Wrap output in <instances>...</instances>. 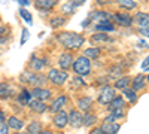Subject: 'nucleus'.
I'll list each match as a JSON object with an SVG mask.
<instances>
[{"label": "nucleus", "instance_id": "nucleus-30", "mask_svg": "<svg viewBox=\"0 0 149 134\" xmlns=\"http://www.w3.org/2000/svg\"><path fill=\"white\" fill-rule=\"evenodd\" d=\"M19 15H21V18H22L24 21L29 24V26H31V24H33V17H31V14H30L29 10H26L24 8H21V9H19Z\"/></svg>", "mask_w": 149, "mask_h": 134}, {"label": "nucleus", "instance_id": "nucleus-27", "mask_svg": "<svg viewBox=\"0 0 149 134\" xmlns=\"http://www.w3.org/2000/svg\"><path fill=\"white\" fill-rule=\"evenodd\" d=\"M98 55H100V49L98 48H88V49H85L84 51V57L85 58H93V60H95V58H98Z\"/></svg>", "mask_w": 149, "mask_h": 134}, {"label": "nucleus", "instance_id": "nucleus-6", "mask_svg": "<svg viewBox=\"0 0 149 134\" xmlns=\"http://www.w3.org/2000/svg\"><path fill=\"white\" fill-rule=\"evenodd\" d=\"M69 124L73 128H81L84 125V115L78 110H72L69 115Z\"/></svg>", "mask_w": 149, "mask_h": 134}, {"label": "nucleus", "instance_id": "nucleus-39", "mask_svg": "<svg viewBox=\"0 0 149 134\" xmlns=\"http://www.w3.org/2000/svg\"><path fill=\"white\" fill-rule=\"evenodd\" d=\"M140 34L143 36V37H149V27L148 28H139Z\"/></svg>", "mask_w": 149, "mask_h": 134}, {"label": "nucleus", "instance_id": "nucleus-25", "mask_svg": "<svg viewBox=\"0 0 149 134\" xmlns=\"http://www.w3.org/2000/svg\"><path fill=\"white\" fill-rule=\"evenodd\" d=\"M12 94H14V88H10V85H8L5 82L0 83V97L2 99H8Z\"/></svg>", "mask_w": 149, "mask_h": 134}, {"label": "nucleus", "instance_id": "nucleus-38", "mask_svg": "<svg viewBox=\"0 0 149 134\" xmlns=\"http://www.w3.org/2000/svg\"><path fill=\"white\" fill-rule=\"evenodd\" d=\"M0 134H9V127L5 122L0 124Z\"/></svg>", "mask_w": 149, "mask_h": 134}, {"label": "nucleus", "instance_id": "nucleus-2", "mask_svg": "<svg viewBox=\"0 0 149 134\" xmlns=\"http://www.w3.org/2000/svg\"><path fill=\"white\" fill-rule=\"evenodd\" d=\"M46 76H43L42 73H33V72H22L19 75V81L24 83L33 85L34 88H40V85H45Z\"/></svg>", "mask_w": 149, "mask_h": 134}, {"label": "nucleus", "instance_id": "nucleus-34", "mask_svg": "<svg viewBox=\"0 0 149 134\" xmlns=\"http://www.w3.org/2000/svg\"><path fill=\"white\" fill-rule=\"evenodd\" d=\"M119 6L124 9H134L136 8V2H131V0H121Z\"/></svg>", "mask_w": 149, "mask_h": 134}, {"label": "nucleus", "instance_id": "nucleus-4", "mask_svg": "<svg viewBox=\"0 0 149 134\" xmlns=\"http://www.w3.org/2000/svg\"><path fill=\"white\" fill-rule=\"evenodd\" d=\"M115 97H116V94H115V88H112V87H109V85H106V87L102 88L100 94H98L97 101L100 103V104H109L112 100L115 99Z\"/></svg>", "mask_w": 149, "mask_h": 134}, {"label": "nucleus", "instance_id": "nucleus-10", "mask_svg": "<svg viewBox=\"0 0 149 134\" xmlns=\"http://www.w3.org/2000/svg\"><path fill=\"white\" fill-rule=\"evenodd\" d=\"M66 101H67V97H66V95H60V97H57V99L54 100V103L49 106V110L54 112V113H58L61 109L64 107Z\"/></svg>", "mask_w": 149, "mask_h": 134}, {"label": "nucleus", "instance_id": "nucleus-35", "mask_svg": "<svg viewBox=\"0 0 149 134\" xmlns=\"http://www.w3.org/2000/svg\"><path fill=\"white\" fill-rule=\"evenodd\" d=\"M122 75V69L119 67V66H113L110 69V78H118V76H121ZM119 79V78H118Z\"/></svg>", "mask_w": 149, "mask_h": 134}, {"label": "nucleus", "instance_id": "nucleus-20", "mask_svg": "<svg viewBox=\"0 0 149 134\" xmlns=\"http://www.w3.org/2000/svg\"><path fill=\"white\" fill-rule=\"evenodd\" d=\"M31 101V94H30V91L29 90H22L19 94H18V103L21 104V106H26V104H29Z\"/></svg>", "mask_w": 149, "mask_h": 134}, {"label": "nucleus", "instance_id": "nucleus-1", "mask_svg": "<svg viewBox=\"0 0 149 134\" xmlns=\"http://www.w3.org/2000/svg\"><path fill=\"white\" fill-rule=\"evenodd\" d=\"M57 40L67 49H79L84 45L85 39L81 34L73 33V31H61L57 34Z\"/></svg>", "mask_w": 149, "mask_h": 134}, {"label": "nucleus", "instance_id": "nucleus-18", "mask_svg": "<svg viewBox=\"0 0 149 134\" xmlns=\"http://www.w3.org/2000/svg\"><path fill=\"white\" fill-rule=\"evenodd\" d=\"M125 116V112L122 110V109H118V110H112L110 115L104 119V122H115V121H119L121 118Z\"/></svg>", "mask_w": 149, "mask_h": 134}, {"label": "nucleus", "instance_id": "nucleus-42", "mask_svg": "<svg viewBox=\"0 0 149 134\" xmlns=\"http://www.w3.org/2000/svg\"><path fill=\"white\" fill-rule=\"evenodd\" d=\"M90 134H106V133H103L102 128H93V130L90 131Z\"/></svg>", "mask_w": 149, "mask_h": 134}, {"label": "nucleus", "instance_id": "nucleus-28", "mask_svg": "<svg viewBox=\"0 0 149 134\" xmlns=\"http://www.w3.org/2000/svg\"><path fill=\"white\" fill-rule=\"evenodd\" d=\"M27 133L29 134H42V125L39 122H31L29 127H27Z\"/></svg>", "mask_w": 149, "mask_h": 134}, {"label": "nucleus", "instance_id": "nucleus-26", "mask_svg": "<svg viewBox=\"0 0 149 134\" xmlns=\"http://www.w3.org/2000/svg\"><path fill=\"white\" fill-rule=\"evenodd\" d=\"M131 83V79L128 78V76H125V78H119V79H116V82H115V88H118V90H127L128 88V85Z\"/></svg>", "mask_w": 149, "mask_h": 134}, {"label": "nucleus", "instance_id": "nucleus-14", "mask_svg": "<svg viewBox=\"0 0 149 134\" xmlns=\"http://www.w3.org/2000/svg\"><path fill=\"white\" fill-rule=\"evenodd\" d=\"M29 106H30V109H31V110L33 112H37V113H43L45 110H46V104L43 103V101H39V100H31L30 103H29Z\"/></svg>", "mask_w": 149, "mask_h": 134}, {"label": "nucleus", "instance_id": "nucleus-43", "mask_svg": "<svg viewBox=\"0 0 149 134\" xmlns=\"http://www.w3.org/2000/svg\"><path fill=\"white\" fill-rule=\"evenodd\" d=\"M18 3H19L21 6H29V5H30L29 0H18Z\"/></svg>", "mask_w": 149, "mask_h": 134}, {"label": "nucleus", "instance_id": "nucleus-9", "mask_svg": "<svg viewBox=\"0 0 149 134\" xmlns=\"http://www.w3.org/2000/svg\"><path fill=\"white\" fill-rule=\"evenodd\" d=\"M54 124H55V127H58V128H64V127L69 124V115H67L64 110H60V112L55 113V116H54Z\"/></svg>", "mask_w": 149, "mask_h": 134}, {"label": "nucleus", "instance_id": "nucleus-15", "mask_svg": "<svg viewBox=\"0 0 149 134\" xmlns=\"http://www.w3.org/2000/svg\"><path fill=\"white\" fill-rule=\"evenodd\" d=\"M94 28L97 31H113L115 30V26L112 24L110 21H102V22H98V24H94Z\"/></svg>", "mask_w": 149, "mask_h": 134}, {"label": "nucleus", "instance_id": "nucleus-23", "mask_svg": "<svg viewBox=\"0 0 149 134\" xmlns=\"http://www.w3.org/2000/svg\"><path fill=\"white\" fill-rule=\"evenodd\" d=\"M124 104H125V101H124L122 97H115V99L112 100L107 106H109V110L112 112V110H118V109H122Z\"/></svg>", "mask_w": 149, "mask_h": 134}, {"label": "nucleus", "instance_id": "nucleus-32", "mask_svg": "<svg viewBox=\"0 0 149 134\" xmlns=\"http://www.w3.org/2000/svg\"><path fill=\"white\" fill-rule=\"evenodd\" d=\"M122 92H124V95H125V97H127V99H128L131 103H136V101H137V94H136V91H133L131 88L124 90Z\"/></svg>", "mask_w": 149, "mask_h": 134}, {"label": "nucleus", "instance_id": "nucleus-40", "mask_svg": "<svg viewBox=\"0 0 149 134\" xmlns=\"http://www.w3.org/2000/svg\"><path fill=\"white\" fill-rule=\"evenodd\" d=\"M136 19H148V21H149V15H146V14H143V12H140V14H137Z\"/></svg>", "mask_w": 149, "mask_h": 134}, {"label": "nucleus", "instance_id": "nucleus-33", "mask_svg": "<svg viewBox=\"0 0 149 134\" xmlns=\"http://www.w3.org/2000/svg\"><path fill=\"white\" fill-rule=\"evenodd\" d=\"M93 40L94 42H109L110 39H109V36L104 34V33H95L93 36Z\"/></svg>", "mask_w": 149, "mask_h": 134}, {"label": "nucleus", "instance_id": "nucleus-37", "mask_svg": "<svg viewBox=\"0 0 149 134\" xmlns=\"http://www.w3.org/2000/svg\"><path fill=\"white\" fill-rule=\"evenodd\" d=\"M72 83H73V87H76V88H79V87H82V85H85V82H84L81 78H74V79H72Z\"/></svg>", "mask_w": 149, "mask_h": 134}, {"label": "nucleus", "instance_id": "nucleus-11", "mask_svg": "<svg viewBox=\"0 0 149 134\" xmlns=\"http://www.w3.org/2000/svg\"><path fill=\"white\" fill-rule=\"evenodd\" d=\"M88 19L91 22L95 21V24H98V22H102V21H109V15H107V12L95 10V12H91V14L88 15Z\"/></svg>", "mask_w": 149, "mask_h": 134}, {"label": "nucleus", "instance_id": "nucleus-22", "mask_svg": "<svg viewBox=\"0 0 149 134\" xmlns=\"http://www.w3.org/2000/svg\"><path fill=\"white\" fill-rule=\"evenodd\" d=\"M91 104H93V99H91V97H82V99H79V101H78L79 109L84 110V112H88L91 109Z\"/></svg>", "mask_w": 149, "mask_h": 134}, {"label": "nucleus", "instance_id": "nucleus-45", "mask_svg": "<svg viewBox=\"0 0 149 134\" xmlns=\"http://www.w3.org/2000/svg\"><path fill=\"white\" fill-rule=\"evenodd\" d=\"M5 30H6V28H5V26H2V24H0V34L5 33Z\"/></svg>", "mask_w": 149, "mask_h": 134}, {"label": "nucleus", "instance_id": "nucleus-47", "mask_svg": "<svg viewBox=\"0 0 149 134\" xmlns=\"http://www.w3.org/2000/svg\"><path fill=\"white\" fill-rule=\"evenodd\" d=\"M15 134H29V133H24V131H21V133H15Z\"/></svg>", "mask_w": 149, "mask_h": 134}, {"label": "nucleus", "instance_id": "nucleus-21", "mask_svg": "<svg viewBox=\"0 0 149 134\" xmlns=\"http://www.w3.org/2000/svg\"><path fill=\"white\" fill-rule=\"evenodd\" d=\"M48 64V61H46V58H31V61H30V67L33 69V70H42L45 66Z\"/></svg>", "mask_w": 149, "mask_h": 134}, {"label": "nucleus", "instance_id": "nucleus-8", "mask_svg": "<svg viewBox=\"0 0 149 134\" xmlns=\"http://www.w3.org/2000/svg\"><path fill=\"white\" fill-rule=\"evenodd\" d=\"M58 66H60V69L63 70V72H66L67 69H70L73 66V55L69 54V52L61 54L60 58H58Z\"/></svg>", "mask_w": 149, "mask_h": 134}, {"label": "nucleus", "instance_id": "nucleus-48", "mask_svg": "<svg viewBox=\"0 0 149 134\" xmlns=\"http://www.w3.org/2000/svg\"><path fill=\"white\" fill-rule=\"evenodd\" d=\"M148 82H149V76H148Z\"/></svg>", "mask_w": 149, "mask_h": 134}, {"label": "nucleus", "instance_id": "nucleus-46", "mask_svg": "<svg viewBox=\"0 0 149 134\" xmlns=\"http://www.w3.org/2000/svg\"><path fill=\"white\" fill-rule=\"evenodd\" d=\"M42 134H54V133H51V131H42Z\"/></svg>", "mask_w": 149, "mask_h": 134}, {"label": "nucleus", "instance_id": "nucleus-7", "mask_svg": "<svg viewBox=\"0 0 149 134\" xmlns=\"http://www.w3.org/2000/svg\"><path fill=\"white\" fill-rule=\"evenodd\" d=\"M30 94L34 100H39V101H43V103H45V100L51 99V91L45 90V88H33Z\"/></svg>", "mask_w": 149, "mask_h": 134}, {"label": "nucleus", "instance_id": "nucleus-29", "mask_svg": "<svg viewBox=\"0 0 149 134\" xmlns=\"http://www.w3.org/2000/svg\"><path fill=\"white\" fill-rule=\"evenodd\" d=\"M66 21H67V19H66L64 17H55V18H52L51 21H49V24H51V27H52V28H57V27L64 26Z\"/></svg>", "mask_w": 149, "mask_h": 134}, {"label": "nucleus", "instance_id": "nucleus-5", "mask_svg": "<svg viewBox=\"0 0 149 134\" xmlns=\"http://www.w3.org/2000/svg\"><path fill=\"white\" fill-rule=\"evenodd\" d=\"M49 81H51L52 83H55V85H63L66 81H67V78H69V75L66 72H63V70H58V69H51L49 70V73H48V76H46Z\"/></svg>", "mask_w": 149, "mask_h": 134}, {"label": "nucleus", "instance_id": "nucleus-3", "mask_svg": "<svg viewBox=\"0 0 149 134\" xmlns=\"http://www.w3.org/2000/svg\"><path fill=\"white\" fill-rule=\"evenodd\" d=\"M73 70H74V73H76V75H79V76L90 75V72H91V63H90V60L85 58L84 55L78 57V58L73 61Z\"/></svg>", "mask_w": 149, "mask_h": 134}, {"label": "nucleus", "instance_id": "nucleus-24", "mask_svg": "<svg viewBox=\"0 0 149 134\" xmlns=\"http://www.w3.org/2000/svg\"><path fill=\"white\" fill-rule=\"evenodd\" d=\"M113 17H115V19L121 24V26H130L131 21H133L128 14H119V12H118V14H115Z\"/></svg>", "mask_w": 149, "mask_h": 134}, {"label": "nucleus", "instance_id": "nucleus-19", "mask_svg": "<svg viewBox=\"0 0 149 134\" xmlns=\"http://www.w3.org/2000/svg\"><path fill=\"white\" fill-rule=\"evenodd\" d=\"M8 127L12 130H21L24 127V122L17 116H9L8 118Z\"/></svg>", "mask_w": 149, "mask_h": 134}, {"label": "nucleus", "instance_id": "nucleus-41", "mask_svg": "<svg viewBox=\"0 0 149 134\" xmlns=\"http://www.w3.org/2000/svg\"><path fill=\"white\" fill-rule=\"evenodd\" d=\"M148 67H149V55L143 60V63H142V69H143V70H146Z\"/></svg>", "mask_w": 149, "mask_h": 134}, {"label": "nucleus", "instance_id": "nucleus-36", "mask_svg": "<svg viewBox=\"0 0 149 134\" xmlns=\"http://www.w3.org/2000/svg\"><path fill=\"white\" fill-rule=\"evenodd\" d=\"M29 37H30V31H29V28H24V30L21 31V42H19V45H24V43L29 40Z\"/></svg>", "mask_w": 149, "mask_h": 134}, {"label": "nucleus", "instance_id": "nucleus-17", "mask_svg": "<svg viewBox=\"0 0 149 134\" xmlns=\"http://www.w3.org/2000/svg\"><path fill=\"white\" fill-rule=\"evenodd\" d=\"M145 76L143 75H137L134 79H133V82H131V90L133 91H139V90H143V87H145Z\"/></svg>", "mask_w": 149, "mask_h": 134}, {"label": "nucleus", "instance_id": "nucleus-12", "mask_svg": "<svg viewBox=\"0 0 149 134\" xmlns=\"http://www.w3.org/2000/svg\"><path fill=\"white\" fill-rule=\"evenodd\" d=\"M82 5H84L82 0H76V2H67V3H64L63 6H61V10H63L66 15H72L73 12H74V9H76L78 6H82Z\"/></svg>", "mask_w": 149, "mask_h": 134}, {"label": "nucleus", "instance_id": "nucleus-31", "mask_svg": "<svg viewBox=\"0 0 149 134\" xmlns=\"http://www.w3.org/2000/svg\"><path fill=\"white\" fill-rule=\"evenodd\" d=\"M95 121H97V116H95V115H93V113H85V115H84V127L93 125Z\"/></svg>", "mask_w": 149, "mask_h": 134}, {"label": "nucleus", "instance_id": "nucleus-16", "mask_svg": "<svg viewBox=\"0 0 149 134\" xmlns=\"http://www.w3.org/2000/svg\"><path fill=\"white\" fill-rule=\"evenodd\" d=\"M100 128L106 134H116L119 131V124H116V122H104Z\"/></svg>", "mask_w": 149, "mask_h": 134}, {"label": "nucleus", "instance_id": "nucleus-13", "mask_svg": "<svg viewBox=\"0 0 149 134\" xmlns=\"http://www.w3.org/2000/svg\"><path fill=\"white\" fill-rule=\"evenodd\" d=\"M55 5H57L55 0H37V2L34 3V6L37 9H42V10H49V9H52Z\"/></svg>", "mask_w": 149, "mask_h": 134}, {"label": "nucleus", "instance_id": "nucleus-44", "mask_svg": "<svg viewBox=\"0 0 149 134\" xmlns=\"http://www.w3.org/2000/svg\"><path fill=\"white\" fill-rule=\"evenodd\" d=\"M3 122H5V115L0 112V124H3Z\"/></svg>", "mask_w": 149, "mask_h": 134}]
</instances>
